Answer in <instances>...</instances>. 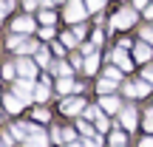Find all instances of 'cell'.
Instances as JSON below:
<instances>
[{
    "instance_id": "6da1fadb",
    "label": "cell",
    "mask_w": 153,
    "mask_h": 147,
    "mask_svg": "<svg viewBox=\"0 0 153 147\" xmlns=\"http://www.w3.org/2000/svg\"><path fill=\"white\" fill-rule=\"evenodd\" d=\"M133 20H136V11L133 9H122V11H116V14L111 17V26L114 28H131Z\"/></svg>"
},
{
    "instance_id": "7a4b0ae2",
    "label": "cell",
    "mask_w": 153,
    "mask_h": 147,
    "mask_svg": "<svg viewBox=\"0 0 153 147\" xmlns=\"http://www.w3.org/2000/svg\"><path fill=\"white\" fill-rule=\"evenodd\" d=\"M85 9L88 6H82V0H71V3L65 6V20L68 23H79L82 17H85Z\"/></svg>"
},
{
    "instance_id": "3957f363",
    "label": "cell",
    "mask_w": 153,
    "mask_h": 147,
    "mask_svg": "<svg viewBox=\"0 0 153 147\" xmlns=\"http://www.w3.org/2000/svg\"><path fill=\"white\" fill-rule=\"evenodd\" d=\"M85 116L91 122H97V130H108V119H105V113L99 108H85Z\"/></svg>"
},
{
    "instance_id": "277c9868",
    "label": "cell",
    "mask_w": 153,
    "mask_h": 147,
    "mask_svg": "<svg viewBox=\"0 0 153 147\" xmlns=\"http://www.w3.org/2000/svg\"><path fill=\"white\" fill-rule=\"evenodd\" d=\"M17 71L23 74V79H34V76H37V65L23 57V60H17Z\"/></svg>"
},
{
    "instance_id": "5b68a950",
    "label": "cell",
    "mask_w": 153,
    "mask_h": 147,
    "mask_svg": "<svg viewBox=\"0 0 153 147\" xmlns=\"http://www.w3.org/2000/svg\"><path fill=\"white\" fill-rule=\"evenodd\" d=\"M14 93H17V96H23L26 102H28V99H34V85H31V79L17 82V85H14Z\"/></svg>"
},
{
    "instance_id": "8992f818",
    "label": "cell",
    "mask_w": 153,
    "mask_h": 147,
    "mask_svg": "<svg viewBox=\"0 0 153 147\" xmlns=\"http://www.w3.org/2000/svg\"><path fill=\"white\" fill-rule=\"evenodd\" d=\"M79 110H85V102H82L79 96H74V99H68V102H62V113H68V116H76Z\"/></svg>"
},
{
    "instance_id": "52a82bcc",
    "label": "cell",
    "mask_w": 153,
    "mask_h": 147,
    "mask_svg": "<svg viewBox=\"0 0 153 147\" xmlns=\"http://www.w3.org/2000/svg\"><path fill=\"white\" fill-rule=\"evenodd\" d=\"M99 105H102V110H108V113H119V99L111 96V93H105V96L99 99Z\"/></svg>"
},
{
    "instance_id": "ba28073f",
    "label": "cell",
    "mask_w": 153,
    "mask_h": 147,
    "mask_svg": "<svg viewBox=\"0 0 153 147\" xmlns=\"http://www.w3.org/2000/svg\"><path fill=\"white\" fill-rule=\"evenodd\" d=\"M14 31L17 34H31L34 31V20H31V17H20V20H14Z\"/></svg>"
},
{
    "instance_id": "9c48e42d",
    "label": "cell",
    "mask_w": 153,
    "mask_h": 147,
    "mask_svg": "<svg viewBox=\"0 0 153 147\" xmlns=\"http://www.w3.org/2000/svg\"><path fill=\"white\" fill-rule=\"evenodd\" d=\"M23 147H48V144H45L43 133H28V136L23 139Z\"/></svg>"
},
{
    "instance_id": "30bf717a",
    "label": "cell",
    "mask_w": 153,
    "mask_h": 147,
    "mask_svg": "<svg viewBox=\"0 0 153 147\" xmlns=\"http://www.w3.org/2000/svg\"><path fill=\"white\" fill-rule=\"evenodd\" d=\"M3 102H6V110H11V113H17V110H20L23 105H26V99H23V96H17V93H11V96H6Z\"/></svg>"
},
{
    "instance_id": "8fae6325",
    "label": "cell",
    "mask_w": 153,
    "mask_h": 147,
    "mask_svg": "<svg viewBox=\"0 0 153 147\" xmlns=\"http://www.w3.org/2000/svg\"><path fill=\"white\" fill-rule=\"evenodd\" d=\"M122 125H125L128 130L136 127V110H133V108H125V110H122Z\"/></svg>"
},
{
    "instance_id": "7c38bea8",
    "label": "cell",
    "mask_w": 153,
    "mask_h": 147,
    "mask_svg": "<svg viewBox=\"0 0 153 147\" xmlns=\"http://www.w3.org/2000/svg\"><path fill=\"white\" fill-rule=\"evenodd\" d=\"M114 62L122 68V71H131V60L125 57V51H122V48H116V51H114Z\"/></svg>"
},
{
    "instance_id": "4fadbf2b",
    "label": "cell",
    "mask_w": 153,
    "mask_h": 147,
    "mask_svg": "<svg viewBox=\"0 0 153 147\" xmlns=\"http://www.w3.org/2000/svg\"><path fill=\"white\" fill-rule=\"evenodd\" d=\"M57 91H60V93H71V91H79V85L71 82V76H62L60 85H57Z\"/></svg>"
},
{
    "instance_id": "5bb4252c",
    "label": "cell",
    "mask_w": 153,
    "mask_h": 147,
    "mask_svg": "<svg viewBox=\"0 0 153 147\" xmlns=\"http://www.w3.org/2000/svg\"><path fill=\"white\" fill-rule=\"evenodd\" d=\"M133 54H136V60H139V62H148V60H150V48H148L145 43H136Z\"/></svg>"
},
{
    "instance_id": "9a60e30c",
    "label": "cell",
    "mask_w": 153,
    "mask_h": 147,
    "mask_svg": "<svg viewBox=\"0 0 153 147\" xmlns=\"http://www.w3.org/2000/svg\"><path fill=\"white\" fill-rule=\"evenodd\" d=\"M34 99H37V102H45V99H48V82L34 88Z\"/></svg>"
},
{
    "instance_id": "2e32d148",
    "label": "cell",
    "mask_w": 153,
    "mask_h": 147,
    "mask_svg": "<svg viewBox=\"0 0 153 147\" xmlns=\"http://www.w3.org/2000/svg\"><path fill=\"white\" fill-rule=\"evenodd\" d=\"M114 82H116V79H111V76H105V79H99V85H97V88H99V91H102V93H111V91H114V88H116Z\"/></svg>"
},
{
    "instance_id": "e0dca14e",
    "label": "cell",
    "mask_w": 153,
    "mask_h": 147,
    "mask_svg": "<svg viewBox=\"0 0 153 147\" xmlns=\"http://www.w3.org/2000/svg\"><path fill=\"white\" fill-rule=\"evenodd\" d=\"M97 62L99 60H97V51H94V54L85 60V74H94V71H97Z\"/></svg>"
},
{
    "instance_id": "ac0fdd59",
    "label": "cell",
    "mask_w": 153,
    "mask_h": 147,
    "mask_svg": "<svg viewBox=\"0 0 153 147\" xmlns=\"http://www.w3.org/2000/svg\"><path fill=\"white\" fill-rule=\"evenodd\" d=\"M125 142H128V139H125V133H119V130L111 136V144H114V147H125Z\"/></svg>"
},
{
    "instance_id": "d6986e66",
    "label": "cell",
    "mask_w": 153,
    "mask_h": 147,
    "mask_svg": "<svg viewBox=\"0 0 153 147\" xmlns=\"http://www.w3.org/2000/svg\"><path fill=\"white\" fill-rule=\"evenodd\" d=\"M11 6H14V0H0V20L11 11Z\"/></svg>"
},
{
    "instance_id": "ffe728a7",
    "label": "cell",
    "mask_w": 153,
    "mask_h": 147,
    "mask_svg": "<svg viewBox=\"0 0 153 147\" xmlns=\"http://www.w3.org/2000/svg\"><path fill=\"white\" fill-rule=\"evenodd\" d=\"M136 88H139V93H142V96H148V93H150V82H148V79H139Z\"/></svg>"
},
{
    "instance_id": "44dd1931",
    "label": "cell",
    "mask_w": 153,
    "mask_h": 147,
    "mask_svg": "<svg viewBox=\"0 0 153 147\" xmlns=\"http://www.w3.org/2000/svg\"><path fill=\"white\" fill-rule=\"evenodd\" d=\"M82 147H102V139H99V136H91V139L82 142Z\"/></svg>"
},
{
    "instance_id": "7402d4cb",
    "label": "cell",
    "mask_w": 153,
    "mask_h": 147,
    "mask_svg": "<svg viewBox=\"0 0 153 147\" xmlns=\"http://www.w3.org/2000/svg\"><path fill=\"white\" fill-rule=\"evenodd\" d=\"M37 62L40 65H48V51L45 48H37Z\"/></svg>"
},
{
    "instance_id": "603a6c76",
    "label": "cell",
    "mask_w": 153,
    "mask_h": 147,
    "mask_svg": "<svg viewBox=\"0 0 153 147\" xmlns=\"http://www.w3.org/2000/svg\"><path fill=\"white\" fill-rule=\"evenodd\" d=\"M14 71L17 65H3V79H14Z\"/></svg>"
},
{
    "instance_id": "cb8c5ba5",
    "label": "cell",
    "mask_w": 153,
    "mask_h": 147,
    "mask_svg": "<svg viewBox=\"0 0 153 147\" xmlns=\"http://www.w3.org/2000/svg\"><path fill=\"white\" fill-rule=\"evenodd\" d=\"M85 3H88V9H91V11H99L105 6V0H85Z\"/></svg>"
},
{
    "instance_id": "d4e9b609",
    "label": "cell",
    "mask_w": 153,
    "mask_h": 147,
    "mask_svg": "<svg viewBox=\"0 0 153 147\" xmlns=\"http://www.w3.org/2000/svg\"><path fill=\"white\" fill-rule=\"evenodd\" d=\"M57 74H60V76H71V65L60 62V65H57Z\"/></svg>"
},
{
    "instance_id": "484cf974",
    "label": "cell",
    "mask_w": 153,
    "mask_h": 147,
    "mask_svg": "<svg viewBox=\"0 0 153 147\" xmlns=\"http://www.w3.org/2000/svg\"><path fill=\"white\" fill-rule=\"evenodd\" d=\"M40 20L45 23V26H54V11H43V17Z\"/></svg>"
},
{
    "instance_id": "4316f807",
    "label": "cell",
    "mask_w": 153,
    "mask_h": 147,
    "mask_svg": "<svg viewBox=\"0 0 153 147\" xmlns=\"http://www.w3.org/2000/svg\"><path fill=\"white\" fill-rule=\"evenodd\" d=\"M142 40L145 43H153V28H142Z\"/></svg>"
},
{
    "instance_id": "83f0119b",
    "label": "cell",
    "mask_w": 153,
    "mask_h": 147,
    "mask_svg": "<svg viewBox=\"0 0 153 147\" xmlns=\"http://www.w3.org/2000/svg\"><path fill=\"white\" fill-rule=\"evenodd\" d=\"M34 119H40V122H48V110H37V113H34Z\"/></svg>"
},
{
    "instance_id": "f1b7e54d",
    "label": "cell",
    "mask_w": 153,
    "mask_h": 147,
    "mask_svg": "<svg viewBox=\"0 0 153 147\" xmlns=\"http://www.w3.org/2000/svg\"><path fill=\"white\" fill-rule=\"evenodd\" d=\"M91 43H94V45L102 43V31H94V34H91Z\"/></svg>"
},
{
    "instance_id": "f546056e",
    "label": "cell",
    "mask_w": 153,
    "mask_h": 147,
    "mask_svg": "<svg viewBox=\"0 0 153 147\" xmlns=\"http://www.w3.org/2000/svg\"><path fill=\"white\" fill-rule=\"evenodd\" d=\"M105 76H111V79H119V76H122V74H119V71H116V68H108V71H105Z\"/></svg>"
},
{
    "instance_id": "4dcf8cb0",
    "label": "cell",
    "mask_w": 153,
    "mask_h": 147,
    "mask_svg": "<svg viewBox=\"0 0 153 147\" xmlns=\"http://www.w3.org/2000/svg\"><path fill=\"white\" fill-rule=\"evenodd\" d=\"M9 45H11V48H20L23 40H20V37H11V40H9Z\"/></svg>"
},
{
    "instance_id": "1f68e13d",
    "label": "cell",
    "mask_w": 153,
    "mask_h": 147,
    "mask_svg": "<svg viewBox=\"0 0 153 147\" xmlns=\"http://www.w3.org/2000/svg\"><path fill=\"white\" fill-rule=\"evenodd\" d=\"M145 127H148V130H150V133H153V113H150V116H148V119H145Z\"/></svg>"
},
{
    "instance_id": "d6a6232c",
    "label": "cell",
    "mask_w": 153,
    "mask_h": 147,
    "mask_svg": "<svg viewBox=\"0 0 153 147\" xmlns=\"http://www.w3.org/2000/svg\"><path fill=\"white\" fill-rule=\"evenodd\" d=\"M145 79H148V82H153V68H145Z\"/></svg>"
},
{
    "instance_id": "836d02e7",
    "label": "cell",
    "mask_w": 153,
    "mask_h": 147,
    "mask_svg": "<svg viewBox=\"0 0 153 147\" xmlns=\"http://www.w3.org/2000/svg\"><path fill=\"white\" fill-rule=\"evenodd\" d=\"M139 147H153V139H142V142H139Z\"/></svg>"
},
{
    "instance_id": "e575fe53",
    "label": "cell",
    "mask_w": 153,
    "mask_h": 147,
    "mask_svg": "<svg viewBox=\"0 0 153 147\" xmlns=\"http://www.w3.org/2000/svg\"><path fill=\"white\" fill-rule=\"evenodd\" d=\"M136 3V9H148V0H133Z\"/></svg>"
},
{
    "instance_id": "d590c367",
    "label": "cell",
    "mask_w": 153,
    "mask_h": 147,
    "mask_svg": "<svg viewBox=\"0 0 153 147\" xmlns=\"http://www.w3.org/2000/svg\"><path fill=\"white\" fill-rule=\"evenodd\" d=\"M68 147H82V144L79 142H68Z\"/></svg>"
},
{
    "instance_id": "8d00e7d4",
    "label": "cell",
    "mask_w": 153,
    "mask_h": 147,
    "mask_svg": "<svg viewBox=\"0 0 153 147\" xmlns=\"http://www.w3.org/2000/svg\"><path fill=\"white\" fill-rule=\"evenodd\" d=\"M0 147H6V144H3V142H0Z\"/></svg>"
}]
</instances>
